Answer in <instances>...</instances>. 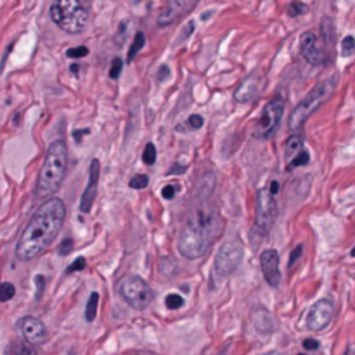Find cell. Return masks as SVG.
I'll return each mask as SVG.
<instances>
[{
  "label": "cell",
  "instance_id": "6da1fadb",
  "mask_svg": "<svg viewBox=\"0 0 355 355\" xmlns=\"http://www.w3.org/2000/svg\"><path fill=\"white\" fill-rule=\"evenodd\" d=\"M66 218V205L63 199H47L33 213L16 244V257L21 262H30L40 257L61 232Z\"/></svg>",
  "mask_w": 355,
  "mask_h": 355
},
{
  "label": "cell",
  "instance_id": "7a4b0ae2",
  "mask_svg": "<svg viewBox=\"0 0 355 355\" xmlns=\"http://www.w3.org/2000/svg\"><path fill=\"white\" fill-rule=\"evenodd\" d=\"M224 232V218L213 203H199L179 234V251L187 260H196L208 253Z\"/></svg>",
  "mask_w": 355,
  "mask_h": 355
},
{
  "label": "cell",
  "instance_id": "3957f363",
  "mask_svg": "<svg viewBox=\"0 0 355 355\" xmlns=\"http://www.w3.org/2000/svg\"><path fill=\"white\" fill-rule=\"evenodd\" d=\"M68 172V146L64 141H54L47 149L44 165L38 173L35 194L40 199H52L59 191Z\"/></svg>",
  "mask_w": 355,
  "mask_h": 355
},
{
  "label": "cell",
  "instance_id": "277c9868",
  "mask_svg": "<svg viewBox=\"0 0 355 355\" xmlns=\"http://www.w3.org/2000/svg\"><path fill=\"white\" fill-rule=\"evenodd\" d=\"M338 76H331V78L324 80V82L317 83L310 92L307 94L305 97L295 106L293 113L289 115V128L291 130H298L303 123H305L329 97L336 89Z\"/></svg>",
  "mask_w": 355,
  "mask_h": 355
},
{
  "label": "cell",
  "instance_id": "5b68a950",
  "mask_svg": "<svg viewBox=\"0 0 355 355\" xmlns=\"http://www.w3.org/2000/svg\"><path fill=\"white\" fill-rule=\"evenodd\" d=\"M50 18L63 31L71 35L82 33L89 24V11L76 0H57L50 5Z\"/></svg>",
  "mask_w": 355,
  "mask_h": 355
},
{
  "label": "cell",
  "instance_id": "8992f818",
  "mask_svg": "<svg viewBox=\"0 0 355 355\" xmlns=\"http://www.w3.org/2000/svg\"><path fill=\"white\" fill-rule=\"evenodd\" d=\"M277 215V203L276 196L263 187L258 189L257 192V217H255V227L251 231V241H255V237H260V241H263L269 236L272 224L276 220Z\"/></svg>",
  "mask_w": 355,
  "mask_h": 355
},
{
  "label": "cell",
  "instance_id": "52a82bcc",
  "mask_svg": "<svg viewBox=\"0 0 355 355\" xmlns=\"http://www.w3.org/2000/svg\"><path fill=\"white\" fill-rule=\"evenodd\" d=\"M118 291H120L121 298L132 307V308H137V310H144L151 305L154 295L151 286L139 276L134 274H128L118 284Z\"/></svg>",
  "mask_w": 355,
  "mask_h": 355
},
{
  "label": "cell",
  "instance_id": "ba28073f",
  "mask_svg": "<svg viewBox=\"0 0 355 355\" xmlns=\"http://www.w3.org/2000/svg\"><path fill=\"white\" fill-rule=\"evenodd\" d=\"M241 262H243V246L234 243V241L224 243L218 250L217 257H215V263H213L212 270V283H220V281L227 279L239 267Z\"/></svg>",
  "mask_w": 355,
  "mask_h": 355
},
{
  "label": "cell",
  "instance_id": "9c48e42d",
  "mask_svg": "<svg viewBox=\"0 0 355 355\" xmlns=\"http://www.w3.org/2000/svg\"><path fill=\"white\" fill-rule=\"evenodd\" d=\"M284 115V99L283 97H274L265 104L262 111V116L258 120L257 135L260 139H269L277 130L281 120Z\"/></svg>",
  "mask_w": 355,
  "mask_h": 355
},
{
  "label": "cell",
  "instance_id": "30bf717a",
  "mask_svg": "<svg viewBox=\"0 0 355 355\" xmlns=\"http://www.w3.org/2000/svg\"><path fill=\"white\" fill-rule=\"evenodd\" d=\"M334 314V305L329 298H321L307 312V328L310 331H322L328 328Z\"/></svg>",
  "mask_w": 355,
  "mask_h": 355
},
{
  "label": "cell",
  "instance_id": "8fae6325",
  "mask_svg": "<svg viewBox=\"0 0 355 355\" xmlns=\"http://www.w3.org/2000/svg\"><path fill=\"white\" fill-rule=\"evenodd\" d=\"M300 50H302L303 59L312 66H321L326 63V50L321 44L319 37L314 31H307L300 38Z\"/></svg>",
  "mask_w": 355,
  "mask_h": 355
},
{
  "label": "cell",
  "instance_id": "7c38bea8",
  "mask_svg": "<svg viewBox=\"0 0 355 355\" xmlns=\"http://www.w3.org/2000/svg\"><path fill=\"white\" fill-rule=\"evenodd\" d=\"M19 331H21V336L24 338L28 345H42L47 341V328L45 324L40 321V319L33 317V315H26V317H23L18 324Z\"/></svg>",
  "mask_w": 355,
  "mask_h": 355
},
{
  "label": "cell",
  "instance_id": "4fadbf2b",
  "mask_svg": "<svg viewBox=\"0 0 355 355\" xmlns=\"http://www.w3.org/2000/svg\"><path fill=\"white\" fill-rule=\"evenodd\" d=\"M260 269L263 272L267 284L270 288H279L281 284V269H279V253L276 250H263L260 253Z\"/></svg>",
  "mask_w": 355,
  "mask_h": 355
},
{
  "label": "cell",
  "instance_id": "5bb4252c",
  "mask_svg": "<svg viewBox=\"0 0 355 355\" xmlns=\"http://www.w3.org/2000/svg\"><path fill=\"white\" fill-rule=\"evenodd\" d=\"M99 172H101V165L99 160L94 158L90 161V170H89V182H87L85 191L80 199V212L89 213L92 210V205L95 201V194H97V186H99Z\"/></svg>",
  "mask_w": 355,
  "mask_h": 355
},
{
  "label": "cell",
  "instance_id": "9a60e30c",
  "mask_svg": "<svg viewBox=\"0 0 355 355\" xmlns=\"http://www.w3.org/2000/svg\"><path fill=\"white\" fill-rule=\"evenodd\" d=\"M263 89V76L260 71H253L251 75H248V78H244L239 83V87L236 89L234 99L237 102H250L257 97L260 90Z\"/></svg>",
  "mask_w": 355,
  "mask_h": 355
},
{
  "label": "cell",
  "instance_id": "2e32d148",
  "mask_svg": "<svg viewBox=\"0 0 355 355\" xmlns=\"http://www.w3.org/2000/svg\"><path fill=\"white\" fill-rule=\"evenodd\" d=\"M196 7V2H189V0H170L165 11L158 18V26H170L177 21L179 18H182L186 12H189L191 9Z\"/></svg>",
  "mask_w": 355,
  "mask_h": 355
},
{
  "label": "cell",
  "instance_id": "e0dca14e",
  "mask_svg": "<svg viewBox=\"0 0 355 355\" xmlns=\"http://www.w3.org/2000/svg\"><path fill=\"white\" fill-rule=\"evenodd\" d=\"M253 324H255V328H257V331L265 333V334H270V331H272V328H274L272 317H270V314L265 310V308H257V310L253 312Z\"/></svg>",
  "mask_w": 355,
  "mask_h": 355
},
{
  "label": "cell",
  "instance_id": "ac0fdd59",
  "mask_svg": "<svg viewBox=\"0 0 355 355\" xmlns=\"http://www.w3.org/2000/svg\"><path fill=\"white\" fill-rule=\"evenodd\" d=\"M300 151H303V139L300 135H289L288 141H286V146H284V153H286L288 161H291Z\"/></svg>",
  "mask_w": 355,
  "mask_h": 355
},
{
  "label": "cell",
  "instance_id": "d6986e66",
  "mask_svg": "<svg viewBox=\"0 0 355 355\" xmlns=\"http://www.w3.org/2000/svg\"><path fill=\"white\" fill-rule=\"evenodd\" d=\"M144 45H146V35L142 33V31H137V33H135L134 42H132V45H130V49H128V56H127L128 63H132V61L135 59V56L141 52Z\"/></svg>",
  "mask_w": 355,
  "mask_h": 355
},
{
  "label": "cell",
  "instance_id": "ffe728a7",
  "mask_svg": "<svg viewBox=\"0 0 355 355\" xmlns=\"http://www.w3.org/2000/svg\"><path fill=\"white\" fill-rule=\"evenodd\" d=\"M97 305H99V293H90L89 302L85 307V321L94 322L95 315H97Z\"/></svg>",
  "mask_w": 355,
  "mask_h": 355
},
{
  "label": "cell",
  "instance_id": "44dd1931",
  "mask_svg": "<svg viewBox=\"0 0 355 355\" xmlns=\"http://www.w3.org/2000/svg\"><path fill=\"white\" fill-rule=\"evenodd\" d=\"M308 161H310V154H308V151H300L298 154H296L295 158H293L291 161H288V166H286V170L288 172H291V170L298 168V166H303V165H308Z\"/></svg>",
  "mask_w": 355,
  "mask_h": 355
},
{
  "label": "cell",
  "instance_id": "7402d4cb",
  "mask_svg": "<svg viewBox=\"0 0 355 355\" xmlns=\"http://www.w3.org/2000/svg\"><path fill=\"white\" fill-rule=\"evenodd\" d=\"M156 146L153 142H147L146 147H144V153H142V161L147 165V166H153L156 163Z\"/></svg>",
  "mask_w": 355,
  "mask_h": 355
},
{
  "label": "cell",
  "instance_id": "603a6c76",
  "mask_svg": "<svg viewBox=\"0 0 355 355\" xmlns=\"http://www.w3.org/2000/svg\"><path fill=\"white\" fill-rule=\"evenodd\" d=\"M14 295H16L14 284H11V283H2V284H0V303L12 300V298H14Z\"/></svg>",
  "mask_w": 355,
  "mask_h": 355
},
{
  "label": "cell",
  "instance_id": "cb8c5ba5",
  "mask_svg": "<svg viewBox=\"0 0 355 355\" xmlns=\"http://www.w3.org/2000/svg\"><path fill=\"white\" fill-rule=\"evenodd\" d=\"M354 52H355V38L352 35H348V37H345L341 40V54H343V57H350L354 56Z\"/></svg>",
  "mask_w": 355,
  "mask_h": 355
},
{
  "label": "cell",
  "instance_id": "d4e9b609",
  "mask_svg": "<svg viewBox=\"0 0 355 355\" xmlns=\"http://www.w3.org/2000/svg\"><path fill=\"white\" fill-rule=\"evenodd\" d=\"M165 305L168 307L170 310H177V308H180V307L184 305V298L179 295V293H170V295H166V298H165Z\"/></svg>",
  "mask_w": 355,
  "mask_h": 355
},
{
  "label": "cell",
  "instance_id": "484cf974",
  "mask_svg": "<svg viewBox=\"0 0 355 355\" xmlns=\"http://www.w3.org/2000/svg\"><path fill=\"white\" fill-rule=\"evenodd\" d=\"M123 71V59L121 57H115L111 63V68H109V78L111 80H118Z\"/></svg>",
  "mask_w": 355,
  "mask_h": 355
},
{
  "label": "cell",
  "instance_id": "4316f807",
  "mask_svg": "<svg viewBox=\"0 0 355 355\" xmlns=\"http://www.w3.org/2000/svg\"><path fill=\"white\" fill-rule=\"evenodd\" d=\"M128 186H130L132 189H146V187L149 186V177L144 175V173L135 175V177H132V180H130Z\"/></svg>",
  "mask_w": 355,
  "mask_h": 355
},
{
  "label": "cell",
  "instance_id": "83f0119b",
  "mask_svg": "<svg viewBox=\"0 0 355 355\" xmlns=\"http://www.w3.org/2000/svg\"><path fill=\"white\" fill-rule=\"evenodd\" d=\"M307 11H308V5L302 4V2H291V4H289V9H288V16L296 18V16L305 14Z\"/></svg>",
  "mask_w": 355,
  "mask_h": 355
},
{
  "label": "cell",
  "instance_id": "f1b7e54d",
  "mask_svg": "<svg viewBox=\"0 0 355 355\" xmlns=\"http://www.w3.org/2000/svg\"><path fill=\"white\" fill-rule=\"evenodd\" d=\"M66 56L70 57V59H80V57L89 56V49H87L85 45H78V47H73V49H68V50H66Z\"/></svg>",
  "mask_w": 355,
  "mask_h": 355
},
{
  "label": "cell",
  "instance_id": "f546056e",
  "mask_svg": "<svg viewBox=\"0 0 355 355\" xmlns=\"http://www.w3.org/2000/svg\"><path fill=\"white\" fill-rule=\"evenodd\" d=\"M12 355H37V352H35V348L31 347V345L28 343H21L16 347L14 354Z\"/></svg>",
  "mask_w": 355,
  "mask_h": 355
},
{
  "label": "cell",
  "instance_id": "4dcf8cb0",
  "mask_svg": "<svg viewBox=\"0 0 355 355\" xmlns=\"http://www.w3.org/2000/svg\"><path fill=\"white\" fill-rule=\"evenodd\" d=\"M85 269V258L83 257H78L75 260V262L71 263L70 267L66 269V274H73V272H78V270H83Z\"/></svg>",
  "mask_w": 355,
  "mask_h": 355
},
{
  "label": "cell",
  "instance_id": "1f68e13d",
  "mask_svg": "<svg viewBox=\"0 0 355 355\" xmlns=\"http://www.w3.org/2000/svg\"><path fill=\"white\" fill-rule=\"evenodd\" d=\"M175 192H177L175 184H166V186L161 189V196H163V199H168V201L175 198Z\"/></svg>",
  "mask_w": 355,
  "mask_h": 355
},
{
  "label": "cell",
  "instance_id": "d6a6232c",
  "mask_svg": "<svg viewBox=\"0 0 355 355\" xmlns=\"http://www.w3.org/2000/svg\"><path fill=\"white\" fill-rule=\"evenodd\" d=\"M187 125L191 128H194V130H198V128H201L203 125H205V120H203V116H199V115H191L187 118Z\"/></svg>",
  "mask_w": 355,
  "mask_h": 355
},
{
  "label": "cell",
  "instance_id": "836d02e7",
  "mask_svg": "<svg viewBox=\"0 0 355 355\" xmlns=\"http://www.w3.org/2000/svg\"><path fill=\"white\" fill-rule=\"evenodd\" d=\"M303 255V244H298V246L295 248V250L291 251V255H289L288 258V267H293L296 263V260H298L300 257Z\"/></svg>",
  "mask_w": 355,
  "mask_h": 355
},
{
  "label": "cell",
  "instance_id": "e575fe53",
  "mask_svg": "<svg viewBox=\"0 0 355 355\" xmlns=\"http://www.w3.org/2000/svg\"><path fill=\"white\" fill-rule=\"evenodd\" d=\"M59 255H68V253H71V250H73V239L71 237H66V239H63V243L59 244Z\"/></svg>",
  "mask_w": 355,
  "mask_h": 355
},
{
  "label": "cell",
  "instance_id": "d590c367",
  "mask_svg": "<svg viewBox=\"0 0 355 355\" xmlns=\"http://www.w3.org/2000/svg\"><path fill=\"white\" fill-rule=\"evenodd\" d=\"M303 348H305V350H317L319 341L312 340V338H307V340H303Z\"/></svg>",
  "mask_w": 355,
  "mask_h": 355
},
{
  "label": "cell",
  "instance_id": "8d00e7d4",
  "mask_svg": "<svg viewBox=\"0 0 355 355\" xmlns=\"http://www.w3.org/2000/svg\"><path fill=\"white\" fill-rule=\"evenodd\" d=\"M168 76H170L168 66H161L160 71H158V82H163V80H166Z\"/></svg>",
  "mask_w": 355,
  "mask_h": 355
},
{
  "label": "cell",
  "instance_id": "74e56055",
  "mask_svg": "<svg viewBox=\"0 0 355 355\" xmlns=\"http://www.w3.org/2000/svg\"><path fill=\"white\" fill-rule=\"evenodd\" d=\"M44 284H45L44 276H37V286H38V295H37V298H40L42 291H44Z\"/></svg>",
  "mask_w": 355,
  "mask_h": 355
},
{
  "label": "cell",
  "instance_id": "f35d334b",
  "mask_svg": "<svg viewBox=\"0 0 355 355\" xmlns=\"http://www.w3.org/2000/svg\"><path fill=\"white\" fill-rule=\"evenodd\" d=\"M191 31H194V21H189L186 24V31H184V38L189 37L191 35Z\"/></svg>",
  "mask_w": 355,
  "mask_h": 355
},
{
  "label": "cell",
  "instance_id": "ab89813d",
  "mask_svg": "<svg viewBox=\"0 0 355 355\" xmlns=\"http://www.w3.org/2000/svg\"><path fill=\"white\" fill-rule=\"evenodd\" d=\"M87 134H89V130H87V128H85V130H75V132H73V137H75V141L78 142V141H82V137H83V135H87Z\"/></svg>",
  "mask_w": 355,
  "mask_h": 355
},
{
  "label": "cell",
  "instance_id": "60d3db41",
  "mask_svg": "<svg viewBox=\"0 0 355 355\" xmlns=\"http://www.w3.org/2000/svg\"><path fill=\"white\" fill-rule=\"evenodd\" d=\"M71 71H73V73H76V71H78V66H76V64H73V66H71Z\"/></svg>",
  "mask_w": 355,
  "mask_h": 355
},
{
  "label": "cell",
  "instance_id": "b9f144b4",
  "mask_svg": "<svg viewBox=\"0 0 355 355\" xmlns=\"http://www.w3.org/2000/svg\"><path fill=\"white\" fill-rule=\"evenodd\" d=\"M263 355H281L279 352H269V354H263Z\"/></svg>",
  "mask_w": 355,
  "mask_h": 355
},
{
  "label": "cell",
  "instance_id": "7bdbcfd3",
  "mask_svg": "<svg viewBox=\"0 0 355 355\" xmlns=\"http://www.w3.org/2000/svg\"><path fill=\"white\" fill-rule=\"evenodd\" d=\"M350 255H352V257H354V258H355V246H354V250H352V251H350Z\"/></svg>",
  "mask_w": 355,
  "mask_h": 355
},
{
  "label": "cell",
  "instance_id": "ee69618b",
  "mask_svg": "<svg viewBox=\"0 0 355 355\" xmlns=\"http://www.w3.org/2000/svg\"><path fill=\"white\" fill-rule=\"evenodd\" d=\"M70 355H75V352H71V354Z\"/></svg>",
  "mask_w": 355,
  "mask_h": 355
},
{
  "label": "cell",
  "instance_id": "f6af8a7d",
  "mask_svg": "<svg viewBox=\"0 0 355 355\" xmlns=\"http://www.w3.org/2000/svg\"><path fill=\"white\" fill-rule=\"evenodd\" d=\"M300 355H302V354H300Z\"/></svg>",
  "mask_w": 355,
  "mask_h": 355
}]
</instances>
